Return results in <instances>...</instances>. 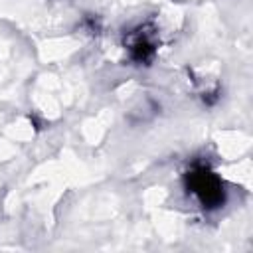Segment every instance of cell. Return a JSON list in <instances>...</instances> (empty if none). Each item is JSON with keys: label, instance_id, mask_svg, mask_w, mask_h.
<instances>
[{"label": "cell", "instance_id": "1", "mask_svg": "<svg viewBox=\"0 0 253 253\" xmlns=\"http://www.w3.org/2000/svg\"><path fill=\"white\" fill-rule=\"evenodd\" d=\"M190 190L200 198L204 206H217L223 200L221 182L206 168H198L190 174Z\"/></svg>", "mask_w": 253, "mask_h": 253}]
</instances>
